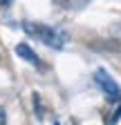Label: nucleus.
Here are the masks:
<instances>
[{
	"label": "nucleus",
	"instance_id": "2",
	"mask_svg": "<svg viewBox=\"0 0 121 125\" xmlns=\"http://www.w3.org/2000/svg\"><path fill=\"white\" fill-rule=\"evenodd\" d=\"M94 81H97V85L105 92V96H108L110 101H121V89H119V85L110 78V74L105 72V69H97Z\"/></svg>",
	"mask_w": 121,
	"mask_h": 125
},
{
	"label": "nucleus",
	"instance_id": "5",
	"mask_svg": "<svg viewBox=\"0 0 121 125\" xmlns=\"http://www.w3.org/2000/svg\"><path fill=\"white\" fill-rule=\"evenodd\" d=\"M0 2H2V5H9V2H11V0H0Z\"/></svg>",
	"mask_w": 121,
	"mask_h": 125
},
{
	"label": "nucleus",
	"instance_id": "3",
	"mask_svg": "<svg viewBox=\"0 0 121 125\" xmlns=\"http://www.w3.org/2000/svg\"><path fill=\"white\" fill-rule=\"evenodd\" d=\"M16 54L23 58V60H27V62H32L34 67H40V58H38V54L29 47L27 42H20V45H16Z\"/></svg>",
	"mask_w": 121,
	"mask_h": 125
},
{
	"label": "nucleus",
	"instance_id": "6",
	"mask_svg": "<svg viewBox=\"0 0 121 125\" xmlns=\"http://www.w3.org/2000/svg\"><path fill=\"white\" fill-rule=\"evenodd\" d=\"M56 125H58V123H56Z\"/></svg>",
	"mask_w": 121,
	"mask_h": 125
},
{
	"label": "nucleus",
	"instance_id": "1",
	"mask_svg": "<svg viewBox=\"0 0 121 125\" xmlns=\"http://www.w3.org/2000/svg\"><path fill=\"white\" fill-rule=\"evenodd\" d=\"M25 31H27V34H32V36H36V38H40L45 45L54 47V49H63V45H65V34H63V31H58L56 27L27 22L25 25Z\"/></svg>",
	"mask_w": 121,
	"mask_h": 125
},
{
	"label": "nucleus",
	"instance_id": "4",
	"mask_svg": "<svg viewBox=\"0 0 121 125\" xmlns=\"http://www.w3.org/2000/svg\"><path fill=\"white\" fill-rule=\"evenodd\" d=\"M2 123H5V112L0 109V125H2Z\"/></svg>",
	"mask_w": 121,
	"mask_h": 125
}]
</instances>
